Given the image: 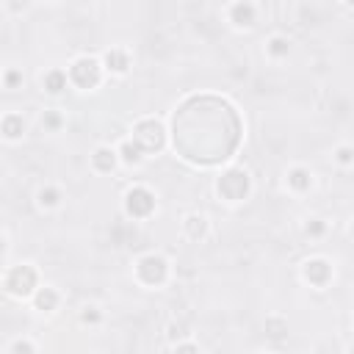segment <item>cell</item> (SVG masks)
Wrapping results in <instances>:
<instances>
[{
	"label": "cell",
	"instance_id": "cell-2",
	"mask_svg": "<svg viewBox=\"0 0 354 354\" xmlns=\"http://www.w3.org/2000/svg\"><path fill=\"white\" fill-rule=\"evenodd\" d=\"M39 271L33 263H17V266H8L6 274H3V290L6 296L17 299V301H25L30 299L36 290H39Z\"/></svg>",
	"mask_w": 354,
	"mask_h": 354
},
{
	"label": "cell",
	"instance_id": "cell-7",
	"mask_svg": "<svg viewBox=\"0 0 354 354\" xmlns=\"http://www.w3.org/2000/svg\"><path fill=\"white\" fill-rule=\"evenodd\" d=\"M301 279L313 288H326L335 279V266L326 257H307L301 263Z\"/></svg>",
	"mask_w": 354,
	"mask_h": 354
},
{
	"label": "cell",
	"instance_id": "cell-17",
	"mask_svg": "<svg viewBox=\"0 0 354 354\" xmlns=\"http://www.w3.org/2000/svg\"><path fill=\"white\" fill-rule=\"evenodd\" d=\"M61 199H64V194H61L58 185H41V188L36 191V205H39L41 210H55V207L61 205Z\"/></svg>",
	"mask_w": 354,
	"mask_h": 354
},
{
	"label": "cell",
	"instance_id": "cell-3",
	"mask_svg": "<svg viewBox=\"0 0 354 354\" xmlns=\"http://www.w3.org/2000/svg\"><path fill=\"white\" fill-rule=\"evenodd\" d=\"M133 274L144 288H163L171 277V263L160 252H147L133 263Z\"/></svg>",
	"mask_w": 354,
	"mask_h": 354
},
{
	"label": "cell",
	"instance_id": "cell-29",
	"mask_svg": "<svg viewBox=\"0 0 354 354\" xmlns=\"http://www.w3.org/2000/svg\"><path fill=\"white\" fill-rule=\"evenodd\" d=\"M351 232H354V227H351Z\"/></svg>",
	"mask_w": 354,
	"mask_h": 354
},
{
	"label": "cell",
	"instance_id": "cell-21",
	"mask_svg": "<svg viewBox=\"0 0 354 354\" xmlns=\"http://www.w3.org/2000/svg\"><path fill=\"white\" fill-rule=\"evenodd\" d=\"M332 158H335L337 166L348 169V166H354V147L351 144H337L335 152H332Z\"/></svg>",
	"mask_w": 354,
	"mask_h": 354
},
{
	"label": "cell",
	"instance_id": "cell-11",
	"mask_svg": "<svg viewBox=\"0 0 354 354\" xmlns=\"http://www.w3.org/2000/svg\"><path fill=\"white\" fill-rule=\"evenodd\" d=\"M207 230H210V221L205 213H185L183 216V235L191 241V243H199L207 238Z\"/></svg>",
	"mask_w": 354,
	"mask_h": 354
},
{
	"label": "cell",
	"instance_id": "cell-18",
	"mask_svg": "<svg viewBox=\"0 0 354 354\" xmlns=\"http://www.w3.org/2000/svg\"><path fill=\"white\" fill-rule=\"evenodd\" d=\"M290 47H293V41H290L288 36H282V33H274V36L266 41V53H268L274 61L288 58V55H290Z\"/></svg>",
	"mask_w": 354,
	"mask_h": 354
},
{
	"label": "cell",
	"instance_id": "cell-26",
	"mask_svg": "<svg viewBox=\"0 0 354 354\" xmlns=\"http://www.w3.org/2000/svg\"><path fill=\"white\" fill-rule=\"evenodd\" d=\"M171 348L174 351H191V354H196L199 351V343H194V340H174Z\"/></svg>",
	"mask_w": 354,
	"mask_h": 354
},
{
	"label": "cell",
	"instance_id": "cell-9",
	"mask_svg": "<svg viewBox=\"0 0 354 354\" xmlns=\"http://www.w3.org/2000/svg\"><path fill=\"white\" fill-rule=\"evenodd\" d=\"M88 163H91V169L97 174H111V171H116V166L122 163V158H119V149H113L108 144H100V147L91 149Z\"/></svg>",
	"mask_w": 354,
	"mask_h": 354
},
{
	"label": "cell",
	"instance_id": "cell-23",
	"mask_svg": "<svg viewBox=\"0 0 354 354\" xmlns=\"http://www.w3.org/2000/svg\"><path fill=\"white\" fill-rule=\"evenodd\" d=\"M324 232H326V221H324V218L313 216V218L304 221V235H307V238H321Z\"/></svg>",
	"mask_w": 354,
	"mask_h": 354
},
{
	"label": "cell",
	"instance_id": "cell-20",
	"mask_svg": "<svg viewBox=\"0 0 354 354\" xmlns=\"http://www.w3.org/2000/svg\"><path fill=\"white\" fill-rule=\"evenodd\" d=\"M36 351H39V346L33 340H28V337H17V340H11L6 346V354H36Z\"/></svg>",
	"mask_w": 354,
	"mask_h": 354
},
{
	"label": "cell",
	"instance_id": "cell-10",
	"mask_svg": "<svg viewBox=\"0 0 354 354\" xmlns=\"http://www.w3.org/2000/svg\"><path fill=\"white\" fill-rule=\"evenodd\" d=\"M102 66L108 75H116V77H124L130 72V53L124 47H111L102 53Z\"/></svg>",
	"mask_w": 354,
	"mask_h": 354
},
{
	"label": "cell",
	"instance_id": "cell-1",
	"mask_svg": "<svg viewBox=\"0 0 354 354\" xmlns=\"http://www.w3.org/2000/svg\"><path fill=\"white\" fill-rule=\"evenodd\" d=\"M252 194V174L243 166H227L216 177V196L227 205H241Z\"/></svg>",
	"mask_w": 354,
	"mask_h": 354
},
{
	"label": "cell",
	"instance_id": "cell-28",
	"mask_svg": "<svg viewBox=\"0 0 354 354\" xmlns=\"http://www.w3.org/2000/svg\"><path fill=\"white\" fill-rule=\"evenodd\" d=\"M346 3H348V6H351V8H354V0H346Z\"/></svg>",
	"mask_w": 354,
	"mask_h": 354
},
{
	"label": "cell",
	"instance_id": "cell-13",
	"mask_svg": "<svg viewBox=\"0 0 354 354\" xmlns=\"http://www.w3.org/2000/svg\"><path fill=\"white\" fill-rule=\"evenodd\" d=\"M30 301L39 313H55L58 304H61V293L53 285H39V290L30 296Z\"/></svg>",
	"mask_w": 354,
	"mask_h": 354
},
{
	"label": "cell",
	"instance_id": "cell-19",
	"mask_svg": "<svg viewBox=\"0 0 354 354\" xmlns=\"http://www.w3.org/2000/svg\"><path fill=\"white\" fill-rule=\"evenodd\" d=\"M266 335H268L271 340H282V337L288 335V321L279 318V315H268V318H266Z\"/></svg>",
	"mask_w": 354,
	"mask_h": 354
},
{
	"label": "cell",
	"instance_id": "cell-25",
	"mask_svg": "<svg viewBox=\"0 0 354 354\" xmlns=\"http://www.w3.org/2000/svg\"><path fill=\"white\" fill-rule=\"evenodd\" d=\"M3 83H6V88H17V86L22 83V72H19L17 66H8V69L3 72Z\"/></svg>",
	"mask_w": 354,
	"mask_h": 354
},
{
	"label": "cell",
	"instance_id": "cell-14",
	"mask_svg": "<svg viewBox=\"0 0 354 354\" xmlns=\"http://www.w3.org/2000/svg\"><path fill=\"white\" fill-rule=\"evenodd\" d=\"M0 133H3V138H6L8 144L22 141V136H25V119H22V113L8 111V113L3 116V122H0Z\"/></svg>",
	"mask_w": 354,
	"mask_h": 354
},
{
	"label": "cell",
	"instance_id": "cell-22",
	"mask_svg": "<svg viewBox=\"0 0 354 354\" xmlns=\"http://www.w3.org/2000/svg\"><path fill=\"white\" fill-rule=\"evenodd\" d=\"M77 321H80L83 326H97V324L102 321V310H100L97 304H86V307L80 310V315H77Z\"/></svg>",
	"mask_w": 354,
	"mask_h": 354
},
{
	"label": "cell",
	"instance_id": "cell-4",
	"mask_svg": "<svg viewBox=\"0 0 354 354\" xmlns=\"http://www.w3.org/2000/svg\"><path fill=\"white\" fill-rule=\"evenodd\" d=\"M69 83L80 91H94L100 83H102V75H105V66H102V58L97 55H77L72 58L69 64Z\"/></svg>",
	"mask_w": 354,
	"mask_h": 354
},
{
	"label": "cell",
	"instance_id": "cell-6",
	"mask_svg": "<svg viewBox=\"0 0 354 354\" xmlns=\"http://www.w3.org/2000/svg\"><path fill=\"white\" fill-rule=\"evenodd\" d=\"M155 194L147 188V185H130L127 191H124V196H122V210H124V216L127 218H133V221H144V218H149L152 213H155Z\"/></svg>",
	"mask_w": 354,
	"mask_h": 354
},
{
	"label": "cell",
	"instance_id": "cell-12",
	"mask_svg": "<svg viewBox=\"0 0 354 354\" xmlns=\"http://www.w3.org/2000/svg\"><path fill=\"white\" fill-rule=\"evenodd\" d=\"M66 86H69V72L61 69V66H53V69H47V72L41 75V88H44L47 94H53V97L64 94Z\"/></svg>",
	"mask_w": 354,
	"mask_h": 354
},
{
	"label": "cell",
	"instance_id": "cell-16",
	"mask_svg": "<svg viewBox=\"0 0 354 354\" xmlns=\"http://www.w3.org/2000/svg\"><path fill=\"white\" fill-rule=\"evenodd\" d=\"M116 149H119V158H122V163H124V166H141V163H144V158H147V152L141 149V144H138V141H133V138H124Z\"/></svg>",
	"mask_w": 354,
	"mask_h": 354
},
{
	"label": "cell",
	"instance_id": "cell-15",
	"mask_svg": "<svg viewBox=\"0 0 354 354\" xmlns=\"http://www.w3.org/2000/svg\"><path fill=\"white\" fill-rule=\"evenodd\" d=\"M285 183L293 194H307L313 188V171L307 166H293V169H288Z\"/></svg>",
	"mask_w": 354,
	"mask_h": 354
},
{
	"label": "cell",
	"instance_id": "cell-8",
	"mask_svg": "<svg viewBox=\"0 0 354 354\" xmlns=\"http://www.w3.org/2000/svg\"><path fill=\"white\" fill-rule=\"evenodd\" d=\"M227 19H230L232 28L249 30V28H254V22H257V8H254L252 0H232L230 8H227Z\"/></svg>",
	"mask_w": 354,
	"mask_h": 354
},
{
	"label": "cell",
	"instance_id": "cell-27",
	"mask_svg": "<svg viewBox=\"0 0 354 354\" xmlns=\"http://www.w3.org/2000/svg\"><path fill=\"white\" fill-rule=\"evenodd\" d=\"M166 335H169V340L174 343V337L180 340V337H183L185 332H183V326H180V324H169V332H166Z\"/></svg>",
	"mask_w": 354,
	"mask_h": 354
},
{
	"label": "cell",
	"instance_id": "cell-24",
	"mask_svg": "<svg viewBox=\"0 0 354 354\" xmlns=\"http://www.w3.org/2000/svg\"><path fill=\"white\" fill-rule=\"evenodd\" d=\"M41 124H44L47 130H53V133H55V130L64 124V119H61V113H58L55 108H50V111H44V116H41Z\"/></svg>",
	"mask_w": 354,
	"mask_h": 354
},
{
	"label": "cell",
	"instance_id": "cell-5",
	"mask_svg": "<svg viewBox=\"0 0 354 354\" xmlns=\"http://www.w3.org/2000/svg\"><path fill=\"white\" fill-rule=\"evenodd\" d=\"M130 138L138 141L147 155H158V152L166 147L169 133H166V124H163L160 119L144 116V119H138V122L133 124V136H130Z\"/></svg>",
	"mask_w": 354,
	"mask_h": 354
}]
</instances>
